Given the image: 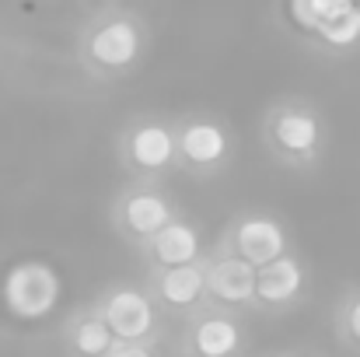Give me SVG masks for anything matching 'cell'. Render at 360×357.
<instances>
[{
	"label": "cell",
	"mask_w": 360,
	"mask_h": 357,
	"mask_svg": "<svg viewBox=\"0 0 360 357\" xmlns=\"http://www.w3.org/2000/svg\"><path fill=\"white\" fill-rule=\"evenodd\" d=\"M0 294H4V308L14 319L39 322V319H46L60 305L63 280H60V273L49 263H42V259H21V263H14L4 273Z\"/></svg>",
	"instance_id": "1"
},
{
	"label": "cell",
	"mask_w": 360,
	"mask_h": 357,
	"mask_svg": "<svg viewBox=\"0 0 360 357\" xmlns=\"http://www.w3.org/2000/svg\"><path fill=\"white\" fill-rule=\"evenodd\" d=\"M235 245H238V256L245 263H252L255 270L269 266L273 259L287 256V235L283 228L273 221V218H245L235 232Z\"/></svg>",
	"instance_id": "2"
},
{
	"label": "cell",
	"mask_w": 360,
	"mask_h": 357,
	"mask_svg": "<svg viewBox=\"0 0 360 357\" xmlns=\"http://www.w3.org/2000/svg\"><path fill=\"white\" fill-rule=\"evenodd\" d=\"M88 53H91V60L102 63V67H112V70L129 67V63L136 60V53H140V32H136V25L126 21V18L105 21V25L91 35Z\"/></svg>",
	"instance_id": "3"
},
{
	"label": "cell",
	"mask_w": 360,
	"mask_h": 357,
	"mask_svg": "<svg viewBox=\"0 0 360 357\" xmlns=\"http://www.w3.org/2000/svg\"><path fill=\"white\" fill-rule=\"evenodd\" d=\"M109 330L120 337V340H140L143 333H150L154 326V308L150 301L140 294V291H116L109 301H105V315Z\"/></svg>",
	"instance_id": "4"
},
{
	"label": "cell",
	"mask_w": 360,
	"mask_h": 357,
	"mask_svg": "<svg viewBox=\"0 0 360 357\" xmlns=\"http://www.w3.org/2000/svg\"><path fill=\"white\" fill-rule=\"evenodd\" d=\"M255 266L245 263L241 256H228V259H217L210 270H207V291L217 298V301H252L255 298Z\"/></svg>",
	"instance_id": "5"
},
{
	"label": "cell",
	"mask_w": 360,
	"mask_h": 357,
	"mask_svg": "<svg viewBox=\"0 0 360 357\" xmlns=\"http://www.w3.org/2000/svg\"><path fill=\"white\" fill-rule=\"evenodd\" d=\"M301 287H304V273L294 256H280L255 273V298H262L269 305H283V301L297 298Z\"/></svg>",
	"instance_id": "6"
},
{
	"label": "cell",
	"mask_w": 360,
	"mask_h": 357,
	"mask_svg": "<svg viewBox=\"0 0 360 357\" xmlns=\"http://www.w3.org/2000/svg\"><path fill=\"white\" fill-rule=\"evenodd\" d=\"M122 221L133 235L154 238L161 228L172 225V207L165 203V196L158 193H133L122 207Z\"/></svg>",
	"instance_id": "7"
},
{
	"label": "cell",
	"mask_w": 360,
	"mask_h": 357,
	"mask_svg": "<svg viewBox=\"0 0 360 357\" xmlns=\"http://www.w3.org/2000/svg\"><path fill=\"white\" fill-rule=\"evenodd\" d=\"M273 137H276V144L287 154L304 158V154H315V147L322 140V130H319V119L311 116V113L290 109V113H283V116L273 123Z\"/></svg>",
	"instance_id": "8"
},
{
	"label": "cell",
	"mask_w": 360,
	"mask_h": 357,
	"mask_svg": "<svg viewBox=\"0 0 360 357\" xmlns=\"http://www.w3.org/2000/svg\"><path fill=\"white\" fill-rule=\"evenodd\" d=\"M179 147H182V154H186L193 165H214V161L224 158L228 137H224V130L214 126V123H193V126L182 130Z\"/></svg>",
	"instance_id": "9"
},
{
	"label": "cell",
	"mask_w": 360,
	"mask_h": 357,
	"mask_svg": "<svg viewBox=\"0 0 360 357\" xmlns=\"http://www.w3.org/2000/svg\"><path fill=\"white\" fill-rule=\"evenodd\" d=\"M196 252H200V235H196V228H189V225L172 221L168 228H161V232L154 235V256H158V263H165L168 270H172V266H189V263L196 259Z\"/></svg>",
	"instance_id": "10"
},
{
	"label": "cell",
	"mask_w": 360,
	"mask_h": 357,
	"mask_svg": "<svg viewBox=\"0 0 360 357\" xmlns=\"http://www.w3.org/2000/svg\"><path fill=\"white\" fill-rule=\"evenodd\" d=\"M129 154H133V161L136 165H143V168H161V165H168L172 161V154H175V137L165 130V126H140L133 137H129Z\"/></svg>",
	"instance_id": "11"
},
{
	"label": "cell",
	"mask_w": 360,
	"mask_h": 357,
	"mask_svg": "<svg viewBox=\"0 0 360 357\" xmlns=\"http://www.w3.org/2000/svg\"><path fill=\"white\" fill-rule=\"evenodd\" d=\"M207 291V273L200 266H172L161 277V298L172 305H193Z\"/></svg>",
	"instance_id": "12"
},
{
	"label": "cell",
	"mask_w": 360,
	"mask_h": 357,
	"mask_svg": "<svg viewBox=\"0 0 360 357\" xmlns=\"http://www.w3.org/2000/svg\"><path fill=\"white\" fill-rule=\"evenodd\" d=\"M193 344L203 357H228L238 351V326L231 319H203Z\"/></svg>",
	"instance_id": "13"
},
{
	"label": "cell",
	"mask_w": 360,
	"mask_h": 357,
	"mask_svg": "<svg viewBox=\"0 0 360 357\" xmlns=\"http://www.w3.org/2000/svg\"><path fill=\"white\" fill-rule=\"evenodd\" d=\"M112 340H116V333L109 330L105 319H84V322H77V330H74V347L84 357L109 354V351H112Z\"/></svg>",
	"instance_id": "14"
},
{
	"label": "cell",
	"mask_w": 360,
	"mask_h": 357,
	"mask_svg": "<svg viewBox=\"0 0 360 357\" xmlns=\"http://www.w3.org/2000/svg\"><path fill=\"white\" fill-rule=\"evenodd\" d=\"M319 35L329 42V46H354L360 39V7L354 11H347V14H340V18H333V21H326L322 28H319Z\"/></svg>",
	"instance_id": "15"
},
{
	"label": "cell",
	"mask_w": 360,
	"mask_h": 357,
	"mask_svg": "<svg viewBox=\"0 0 360 357\" xmlns=\"http://www.w3.org/2000/svg\"><path fill=\"white\" fill-rule=\"evenodd\" d=\"M357 7V0H311V18H315V32L326 25V21H333V18H340V14H347V11H354Z\"/></svg>",
	"instance_id": "16"
},
{
	"label": "cell",
	"mask_w": 360,
	"mask_h": 357,
	"mask_svg": "<svg viewBox=\"0 0 360 357\" xmlns=\"http://www.w3.org/2000/svg\"><path fill=\"white\" fill-rule=\"evenodd\" d=\"M290 18L297 28L315 32V18H311V0H290Z\"/></svg>",
	"instance_id": "17"
},
{
	"label": "cell",
	"mask_w": 360,
	"mask_h": 357,
	"mask_svg": "<svg viewBox=\"0 0 360 357\" xmlns=\"http://www.w3.org/2000/svg\"><path fill=\"white\" fill-rule=\"evenodd\" d=\"M343 326H347V333H350V340H357L360 344V294L347 305V315H343Z\"/></svg>",
	"instance_id": "18"
},
{
	"label": "cell",
	"mask_w": 360,
	"mask_h": 357,
	"mask_svg": "<svg viewBox=\"0 0 360 357\" xmlns=\"http://www.w3.org/2000/svg\"><path fill=\"white\" fill-rule=\"evenodd\" d=\"M109 357H154V354L143 351V347H136V344H122L116 351H109Z\"/></svg>",
	"instance_id": "19"
}]
</instances>
